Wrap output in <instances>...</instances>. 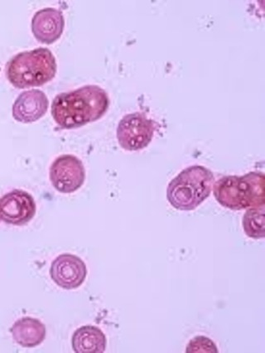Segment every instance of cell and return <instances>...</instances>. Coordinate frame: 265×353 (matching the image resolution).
Listing matches in <instances>:
<instances>
[{
  "instance_id": "2",
  "label": "cell",
  "mask_w": 265,
  "mask_h": 353,
  "mask_svg": "<svg viewBox=\"0 0 265 353\" xmlns=\"http://www.w3.org/2000/svg\"><path fill=\"white\" fill-rule=\"evenodd\" d=\"M213 194L221 206L232 211L263 207L265 175L262 172H251L243 176H222L214 183Z\"/></svg>"
},
{
  "instance_id": "13",
  "label": "cell",
  "mask_w": 265,
  "mask_h": 353,
  "mask_svg": "<svg viewBox=\"0 0 265 353\" xmlns=\"http://www.w3.org/2000/svg\"><path fill=\"white\" fill-rule=\"evenodd\" d=\"M265 208L248 209L242 220L244 232L252 239H264L265 236Z\"/></svg>"
},
{
  "instance_id": "3",
  "label": "cell",
  "mask_w": 265,
  "mask_h": 353,
  "mask_svg": "<svg viewBox=\"0 0 265 353\" xmlns=\"http://www.w3.org/2000/svg\"><path fill=\"white\" fill-rule=\"evenodd\" d=\"M214 183L215 176L209 168L190 166L171 180L167 188V199L176 210L194 211L209 198Z\"/></svg>"
},
{
  "instance_id": "1",
  "label": "cell",
  "mask_w": 265,
  "mask_h": 353,
  "mask_svg": "<svg viewBox=\"0 0 265 353\" xmlns=\"http://www.w3.org/2000/svg\"><path fill=\"white\" fill-rule=\"evenodd\" d=\"M109 108L107 92L99 85H87L56 96L52 104V116L60 128L76 129L100 120Z\"/></svg>"
},
{
  "instance_id": "15",
  "label": "cell",
  "mask_w": 265,
  "mask_h": 353,
  "mask_svg": "<svg viewBox=\"0 0 265 353\" xmlns=\"http://www.w3.org/2000/svg\"><path fill=\"white\" fill-rule=\"evenodd\" d=\"M0 221H1V219H0Z\"/></svg>"
},
{
  "instance_id": "10",
  "label": "cell",
  "mask_w": 265,
  "mask_h": 353,
  "mask_svg": "<svg viewBox=\"0 0 265 353\" xmlns=\"http://www.w3.org/2000/svg\"><path fill=\"white\" fill-rule=\"evenodd\" d=\"M48 98L40 90L23 92L14 101L12 114L16 121L30 124L40 120L47 112Z\"/></svg>"
},
{
  "instance_id": "6",
  "label": "cell",
  "mask_w": 265,
  "mask_h": 353,
  "mask_svg": "<svg viewBox=\"0 0 265 353\" xmlns=\"http://www.w3.org/2000/svg\"><path fill=\"white\" fill-rule=\"evenodd\" d=\"M85 176L83 161L72 154L59 156L49 170V179L52 187L64 194L79 190L83 186Z\"/></svg>"
},
{
  "instance_id": "4",
  "label": "cell",
  "mask_w": 265,
  "mask_h": 353,
  "mask_svg": "<svg viewBox=\"0 0 265 353\" xmlns=\"http://www.w3.org/2000/svg\"><path fill=\"white\" fill-rule=\"evenodd\" d=\"M56 70L53 53L39 48L15 55L7 64L6 77L16 88H39L54 79Z\"/></svg>"
},
{
  "instance_id": "8",
  "label": "cell",
  "mask_w": 265,
  "mask_h": 353,
  "mask_svg": "<svg viewBox=\"0 0 265 353\" xmlns=\"http://www.w3.org/2000/svg\"><path fill=\"white\" fill-rule=\"evenodd\" d=\"M36 212L34 196L25 191L14 190L0 199V219L6 224L27 225L34 219Z\"/></svg>"
},
{
  "instance_id": "7",
  "label": "cell",
  "mask_w": 265,
  "mask_h": 353,
  "mask_svg": "<svg viewBox=\"0 0 265 353\" xmlns=\"http://www.w3.org/2000/svg\"><path fill=\"white\" fill-rule=\"evenodd\" d=\"M87 265L76 254L65 253L52 261L50 276L56 285L63 290L78 289L87 276Z\"/></svg>"
},
{
  "instance_id": "9",
  "label": "cell",
  "mask_w": 265,
  "mask_h": 353,
  "mask_svg": "<svg viewBox=\"0 0 265 353\" xmlns=\"http://www.w3.org/2000/svg\"><path fill=\"white\" fill-rule=\"evenodd\" d=\"M32 32L39 42L52 44L62 37L65 28L63 12L54 8H46L34 15Z\"/></svg>"
},
{
  "instance_id": "14",
  "label": "cell",
  "mask_w": 265,
  "mask_h": 353,
  "mask_svg": "<svg viewBox=\"0 0 265 353\" xmlns=\"http://www.w3.org/2000/svg\"><path fill=\"white\" fill-rule=\"evenodd\" d=\"M186 352L191 353H218V349L217 345L211 339L206 338L205 336H198L190 341L186 348Z\"/></svg>"
},
{
  "instance_id": "5",
  "label": "cell",
  "mask_w": 265,
  "mask_h": 353,
  "mask_svg": "<svg viewBox=\"0 0 265 353\" xmlns=\"http://www.w3.org/2000/svg\"><path fill=\"white\" fill-rule=\"evenodd\" d=\"M158 128V123L145 114H128L118 125L117 141L125 150L140 151L149 145Z\"/></svg>"
},
{
  "instance_id": "12",
  "label": "cell",
  "mask_w": 265,
  "mask_h": 353,
  "mask_svg": "<svg viewBox=\"0 0 265 353\" xmlns=\"http://www.w3.org/2000/svg\"><path fill=\"white\" fill-rule=\"evenodd\" d=\"M72 346L76 353H103L107 339L100 327L85 325L77 328L73 334Z\"/></svg>"
},
{
  "instance_id": "11",
  "label": "cell",
  "mask_w": 265,
  "mask_h": 353,
  "mask_svg": "<svg viewBox=\"0 0 265 353\" xmlns=\"http://www.w3.org/2000/svg\"><path fill=\"white\" fill-rule=\"evenodd\" d=\"M10 332L16 343L23 347L32 348L43 343L46 339L47 328L38 319L24 317L13 324Z\"/></svg>"
}]
</instances>
